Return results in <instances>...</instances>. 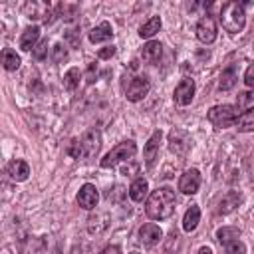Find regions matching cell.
Returning <instances> with one entry per match:
<instances>
[{"instance_id": "6da1fadb", "label": "cell", "mask_w": 254, "mask_h": 254, "mask_svg": "<svg viewBox=\"0 0 254 254\" xmlns=\"http://www.w3.org/2000/svg\"><path fill=\"white\" fill-rule=\"evenodd\" d=\"M175 204H177L175 190L169 187H161V189L153 190L151 194H147L145 212L153 220H165L175 212Z\"/></svg>"}, {"instance_id": "7a4b0ae2", "label": "cell", "mask_w": 254, "mask_h": 254, "mask_svg": "<svg viewBox=\"0 0 254 254\" xmlns=\"http://www.w3.org/2000/svg\"><path fill=\"white\" fill-rule=\"evenodd\" d=\"M220 24L226 32L236 34L242 32L246 26V12L240 2H226L220 8Z\"/></svg>"}, {"instance_id": "3957f363", "label": "cell", "mask_w": 254, "mask_h": 254, "mask_svg": "<svg viewBox=\"0 0 254 254\" xmlns=\"http://www.w3.org/2000/svg\"><path fill=\"white\" fill-rule=\"evenodd\" d=\"M238 115H240V111L236 109V105H228V103H224V105H214V107H210L208 113H206L208 121H210L216 129H224V127L234 125L236 119H238Z\"/></svg>"}, {"instance_id": "277c9868", "label": "cell", "mask_w": 254, "mask_h": 254, "mask_svg": "<svg viewBox=\"0 0 254 254\" xmlns=\"http://www.w3.org/2000/svg\"><path fill=\"white\" fill-rule=\"evenodd\" d=\"M135 153H137V145H135V141H133V139H127V141L117 143V145H115V147L101 159L99 165H101L103 169H111V167H115L117 163L131 159Z\"/></svg>"}, {"instance_id": "5b68a950", "label": "cell", "mask_w": 254, "mask_h": 254, "mask_svg": "<svg viewBox=\"0 0 254 254\" xmlns=\"http://www.w3.org/2000/svg\"><path fill=\"white\" fill-rule=\"evenodd\" d=\"M151 89V83L145 75H135L129 77V81L125 83V97L129 101H141Z\"/></svg>"}, {"instance_id": "8992f818", "label": "cell", "mask_w": 254, "mask_h": 254, "mask_svg": "<svg viewBox=\"0 0 254 254\" xmlns=\"http://www.w3.org/2000/svg\"><path fill=\"white\" fill-rule=\"evenodd\" d=\"M101 147V135L97 129H89L79 137V149H81V159H91L97 155Z\"/></svg>"}, {"instance_id": "52a82bcc", "label": "cell", "mask_w": 254, "mask_h": 254, "mask_svg": "<svg viewBox=\"0 0 254 254\" xmlns=\"http://www.w3.org/2000/svg\"><path fill=\"white\" fill-rule=\"evenodd\" d=\"M194 32H196L198 42H202V44H212V42L216 40V22H214V18L208 16V14L202 16V18L196 22Z\"/></svg>"}, {"instance_id": "ba28073f", "label": "cell", "mask_w": 254, "mask_h": 254, "mask_svg": "<svg viewBox=\"0 0 254 254\" xmlns=\"http://www.w3.org/2000/svg\"><path fill=\"white\" fill-rule=\"evenodd\" d=\"M200 189V173L196 169H189L179 179V190L185 194H196Z\"/></svg>"}, {"instance_id": "9c48e42d", "label": "cell", "mask_w": 254, "mask_h": 254, "mask_svg": "<svg viewBox=\"0 0 254 254\" xmlns=\"http://www.w3.org/2000/svg\"><path fill=\"white\" fill-rule=\"evenodd\" d=\"M173 99L177 105H189L192 99H194V81L185 77L179 81V85L175 87V93H173Z\"/></svg>"}, {"instance_id": "30bf717a", "label": "cell", "mask_w": 254, "mask_h": 254, "mask_svg": "<svg viewBox=\"0 0 254 254\" xmlns=\"http://www.w3.org/2000/svg\"><path fill=\"white\" fill-rule=\"evenodd\" d=\"M97 200H99V192H97L95 185L85 183V185L79 189V192H77V204H79L81 208H85V210H91V208L97 206Z\"/></svg>"}, {"instance_id": "8fae6325", "label": "cell", "mask_w": 254, "mask_h": 254, "mask_svg": "<svg viewBox=\"0 0 254 254\" xmlns=\"http://www.w3.org/2000/svg\"><path fill=\"white\" fill-rule=\"evenodd\" d=\"M161 238H163V230L155 222H147L139 228V240L145 246H155L161 242Z\"/></svg>"}, {"instance_id": "7c38bea8", "label": "cell", "mask_w": 254, "mask_h": 254, "mask_svg": "<svg viewBox=\"0 0 254 254\" xmlns=\"http://www.w3.org/2000/svg\"><path fill=\"white\" fill-rule=\"evenodd\" d=\"M169 147L175 155H185L190 147V139L185 131H179V129H173L169 133Z\"/></svg>"}, {"instance_id": "4fadbf2b", "label": "cell", "mask_w": 254, "mask_h": 254, "mask_svg": "<svg viewBox=\"0 0 254 254\" xmlns=\"http://www.w3.org/2000/svg\"><path fill=\"white\" fill-rule=\"evenodd\" d=\"M161 137H163V133H161V131H155V133L149 137V141L145 143V147H143V157H145V165H147V167H153L155 161H157V157H159Z\"/></svg>"}, {"instance_id": "5bb4252c", "label": "cell", "mask_w": 254, "mask_h": 254, "mask_svg": "<svg viewBox=\"0 0 254 254\" xmlns=\"http://www.w3.org/2000/svg\"><path fill=\"white\" fill-rule=\"evenodd\" d=\"M6 175H8L12 181L22 183V181H26V179L30 177V165H28L26 161H22V159H16V161H12V163L8 165Z\"/></svg>"}, {"instance_id": "9a60e30c", "label": "cell", "mask_w": 254, "mask_h": 254, "mask_svg": "<svg viewBox=\"0 0 254 254\" xmlns=\"http://www.w3.org/2000/svg\"><path fill=\"white\" fill-rule=\"evenodd\" d=\"M89 42L91 44H99V42H107V40H111L113 38V28H111V24L109 22H101V24H97L95 28H91L89 30Z\"/></svg>"}, {"instance_id": "2e32d148", "label": "cell", "mask_w": 254, "mask_h": 254, "mask_svg": "<svg viewBox=\"0 0 254 254\" xmlns=\"http://www.w3.org/2000/svg\"><path fill=\"white\" fill-rule=\"evenodd\" d=\"M161 56H163V46H161V42L149 40V42L143 46V50H141V58H143V62H147V64H157V62L161 60Z\"/></svg>"}, {"instance_id": "e0dca14e", "label": "cell", "mask_w": 254, "mask_h": 254, "mask_svg": "<svg viewBox=\"0 0 254 254\" xmlns=\"http://www.w3.org/2000/svg\"><path fill=\"white\" fill-rule=\"evenodd\" d=\"M38 40H40V26H30V28H26V30L22 32V36H20V48H22L24 52H30V50L36 48Z\"/></svg>"}, {"instance_id": "ac0fdd59", "label": "cell", "mask_w": 254, "mask_h": 254, "mask_svg": "<svg viewBox=\"0 0 254 254\" xmlns=\"http://www.w3.org/2000/svg\"><path fill=\"white\" fill-rule=\"evenodd\" d=\"M0 64H2L4 69H8V71H16V69L20 67L22 60H20V56L16 54V50H12V48H4V50L0 52Z\"/></svg>"}, {"instance_id": "d6986e66", "label": "cell", "mask_w": 254, "mask_h": 254, "mask_svg": "<svg viewBox=\"0 0 254 254\" xmlns=\"http://www.w3.org/2000/svg\"><path fill=\"white\" fill-rule=\"evenodd\" d=\"M147 192H149V183H147L145 179H135V181L131 183V187H129V196H131V200H135V202L145 200V198H147Z\"/></svg>"}, {"instance_id": "ffe728a7", "label": "cell", "mask_w": 254, "mask_h": 254, "mask_svg": "<svg viewBox=\"0 0 254 254\" xmlns=\"http://www.w3.org/2000/svg\"><path fill=\"white\" fill-rule=\"evenodd\" d=\"M198 220H200V208L196 204H190V208L183 216V230L185 232H192L198 226Z\"/></svg>"}, {"instance_id": "44dd1931", "label": "cell", "mask_w": 254, "mask_h": 254, "mask_svg": "<svg viewBox=\"0 0 254 254\" xmlns=\"http://www.w3.org/2000/svg\"><path fill=\"white\" fill-rule=\"evenodd\" d=\"M159 30H161V18H159V16H153V18H149V20L139 28V36L145 38V40H149V38H153Z\"/></svg>"}, {"instance_id": "7402d4cb", "label": "cell", "mask_w": 254, "mask_h": 254, "mask_svg": "<svg viewBox=\"0 0 254 254\" xmlns=\"http://www.w3.org/2000/svg\"><path fill=\"white\" fill-rule=\"evenodd\" d=\"M236 69L230 65V67H226V69H222V73H220V81H218V89H222V91H228V89H232L234 85H236Z\"/></svg>"}, {"instance_id": "603a6c76", "label": "cell", "mask_w": 254, "mask_h": 254, "mask_svg": "<svg viewBox=\"0 0 254 254\" xmlns=\"http://www.w3.org/2000/svg\"><path fill=\"white\" fill-rule=\"evenodd\" d=\"M238 202H240V194L238 192H228L222 200H220V204H218V212L220 214H228V212H232L236 206H238Z\"/></svg>"}, {"instance_id": "cb8c5ba5", "label": "cell", "mask_w": 254, "mask_h": 254, "mask_svg": "<svg viewBox=\"0 0 254 254\" xmlns=\"http://www.w3.org/2000/svg\"><path fill=\"white\" fill-rule=\"evenodd\" d=\"M234 125L238 127V131H242V133H250V131L254 129V111L248 109V111L240 113Z\"/></svg>"}, {"instance_id": "d4e9b609", "label": "cell", "mask_w": 254, "mask_h": 254, "mask_svg": "<svg viewBox=\"0 0 254 254\" xmlns=\"http://www.w3.org/2000/svg\"><path fill=\"white\" fill-rule=\"evenodd\" d=\"M79 79H81V71H79L77 67H71V69H67L65 75H64V87L69 89V91H73V89L79 85Z\"/></svg>"}, {"instance_id": "484cf974", "label": "cell", "mask_w": 254, "mask_h": 254, "mask_svg": "<svg viewBox=\"0 0 254 254\" xmlns=\"http://www.w3.org/2000/svg\"><path fill=\"white\" fill-rule=\"evenodd\" d=\"M216 238H218V242H220V244H226V242H230V240L240 238V230H238V228H234V226H222V228H218Z\"/></svg>"}, {"instance_id": "4316f807", "label": "cell", "mask_w": 254, "mask_h": 254, "mask_svg": "<svg viewBox=\"0 0 254 254\" xmlns=\"http://www.w3.org/2000/svg\"><path fill=\"white\" fill-rule=\"evenodd\" d=\"M252 107H254V93H252V91H240V93H238L236 109H238L240 113H244V111H248V109H252Z\"/></svg>"}, {"instance_id": "83f0119b", "label": "cell", "mask_w": 254, "mask_h": 254, "mask_svg": "<svg viewBox=\"0 0 254 254\" xmlns=\"http://www.w3.org/2000/svg\"><path fill=\"white\" fill-rule=\"evenodd\" d=\"M58 14L64 20H73L77 16V6L75 4H60L58 6Z\"/></svg>"}, {"instance_id": "f1b7e54d", "label": "cell", "mask_w": 254, "mask_h": 254, "mask_svg": "<svg viewBox=\"0 0 254 254\" xmlns=\"http://www.w3.org/2000/svg\"><path fill=\"white\" fill-rule=\"evenodd\" d=\"M224 246V250H226V254H246V246H244V242L242 240H230V242H226V244H222Z\"/></svg>"}, {"instance_id": "f546056e", "label": "cell", "mask_w": 254, "mask_h": 254, "mask_svg": "<svg viewBox=\"0 0 254 254\" xmlns=\"http://www.w3.org/2000/svg\"><path fill=\"white\" fill-rule=\"evenodd\" d=\"M32 56H34L36 60L48 58V40H40V42L36 44V48L32 50Z\"/></svg>"}, {"instance_id": "4dcf8cb0", "label": "cell", "mask_w": 254, "mask_h": 254, "mask_svg": "<svg viewBox=\"0 0 254 254\" xmlns=\"http://www.w3.org/2000/svg\"><path fill=\"white\" fill-rule=\"evenodd\" d=\"M65 58H67L65 46H64V44H56V46L52 48V60H54L56 64H60V62H64Z\"/></svg>"}, {"instance_id": "1f68e13d", "label": "cell", "mask_w": 254, "mask_h": 254, "mask_svg": "<svg viewBox=\"0 0 254 254\" xmlns=\"http://www.w3.org/2000/svg\"><path fill=\"white\" fill-rule=\"evenodd\" d=\"M115 52H117V48L111 44V46L101 48V50L97 52V58H99V60H109V58H113V56H115Z\"/></svg>"}, {"instance_id": "d6a6232c", "label": "cell", "mask_w": 254, "mask_h": 254, "mask_svg": "<svg viewBox=\"0 0 254 254\" xmlns=\"http://www.w3.org/2000/svg\"><path fill=\"white\" fill-rule=\"evenodd\" d=\"M244 83H246L248 87H252V85H254V65H252V64L246 67V73H244Z\"/></svg>"}, {"instance_id": "836d02e7", "label": "cell", "mask_w": 254, "mask_h": 254, "mask_svg": "<svg viewBox=\"0 0 254 254\" xmlns=\"http://www.w3.org/2000/svg\"><path fill=\"white\" fill-rule=\"evenodd\" d=\"M101 254H123V252H121V248H119V246L111 244V246H105V248L101 250Z\"/></svg>"}, {"instance_id": "e575fe53", "label": "cell", "mask_w": 254, "mask_h": 254, "mask_svg": "<svg viewBox=\"0 0 254 254\" xmlns=\"http://www.w3.org/2000/svg\"><path fill=\"white\" fill-rule=\"evenodd\" d=\"M198 254H212V250H210L208 246H202V248L198 250Z\"/></svg>"}, {"instance_id": "d590c367", "label": "cell", "mask_w": 254, "mask_h": 254, "mask_svg": "<svg viewBox=\"0 0 254 254\" xmlns=\"http://www.w3.org/2000/svg\"><path fill=\"white\" fill-rule=\"evenodd\" d=\"M131 254H137V252H131Z\"/></svg>"}]
</instances>
